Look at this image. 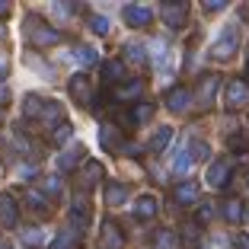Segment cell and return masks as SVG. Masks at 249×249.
Returning a JSON list of instances; mask_svg holds the SVG:
<instances>
[{"label": "cell", "instance_id": "7", "mask_svg": "<svg viewBox=\"0 0 249 249\" xmlns=\"http://www.w3.org/2000/svg\"><path fill=\"white\" fill-rule=\"evenodd\" d=\"M192 99H195V93H192L189 87H173L166 93V106H169V112H176V115H182V112L192 109Z\"/></svg>", "mask_w": 249, "mask_h": 249}, {"label": "cell", "instance_id": "29", "mask_svg": "<svg viewBox=\"0 0 249 249\" xmlns=\"http://www.w3.org/2000/svg\"><path fill=\"white\" fill-rule=\"evenodd\" d=\"M150 115H154V106H150V103H138V106L131 109V115H128V118H131V124H144Z\"/></svg>", "mask_w": 249, "mask_h": 249}, {"label": "cell", "instance_id": "13", "mask_svg": "<svg viewBox=\"0 0 249 249\" xmlns=\"http://www.w3.org/2000/svg\"><path fill=\"white\" fill-rule=\"evenodd\" d=\"M99 144L109 150V154H122V150H128L124 147V141H122V134H118V128L115 124H106L103 131H99Z\"/></svg>", "mask_w": 249, "mask_h": 249}, {"label": "cell", "instance_id": "31", "mask_svg": "<svg viewBox=\"0 0 249 249\" xmlns=\"http://www.w3.org/2000/svg\"><path fill=\"white\" fill-rule=\"evenodd\" d=\"M189 154L195 157V160H211V144H205V141H192Z\"/></svg>", "mask_w": 249, "mask_h": 249}, {"label": "cell", "instance_id": "44", "mask_svg": "<svg viewBox=\"0 0 249 249\" xmlns=\"http://www.w3.org/2000/svg\"><path fill=\"white\" fill-rule=\"evenodd\" d=\"M0 36H3V26H0Z\"/></svg>", "mask_w": 249, "mask_h": 249}, {"label": "cell", "instance_id": "23", "mask_svg": "<svg viewBox=\"0 0 249 249\" xmlns=\"http://www.w3.org/2000/svg\"><path fill=\"white\" fill-rule=\"evenodd\" d=\"M99 179H103V163H99V160H89L87 166H83V179H80V182L89 189V185H96Z\"/></svg>", "mask_w": 249, "mask_h": 249}, {"label": "cell", "instance_id": "11", "mask_svg": "<svg viewBox=\"0 0 249 249\" xmlns=\"http://www.w3.org/2000/svg\"><path fill=\"white\" fill-rule=\"evenodd\" d=\"M157 211H160V205H157V198L150 195V192H144V195L134 198V217H138V220L157 217Z\"/></svg>", "mask_w": 249, "mask_h": 249}, {"label": "cell", "instance_id": "3", "mask_svg": "<svg viewBox=\"0 0 249 249\" xmlns=\"http://www.w3.org/2000/svg\"><path fill=\"white\" fill-rule=\"evenodd\" d=\"M230 179H233V169H230L227 160H211L208 163V173H205V182L211 189H227Z\"/></svg>", "mask_w": 249, "mask_h": 249}, {"label": "cell", "instance_id": "4", "mask_svg": "<svg viewBox=\"0 0 249 249\" xmlns=\"http://www.w3.org/2000/svg\"><path fill=\"white\" fill-rule=\"evenodd\" d=\"M217 89H220V73H205L192 93H195V103L198 106H211L214 96H217Z\"/></svg>", "mask_w": 249, "mask_h": 249}, {"label": "cell", "instance_id": "6", "mask_svg": "<svg viewBox=\"0 0 249 249\" xmlns=\"http://www.w3.org/2000/svg\"><path fill=\"white\" fill-rule=\"evenodd\" d=\"M160 19L166 22L169 29H182L189 19V3H163L160 7Z\"/></svg>", "mask_w": 249, "mask_h": 249}, {"label": "cell", "instance_id": "2", "mask_svg": "<svg viewBox=\"0 0 249 249\" xmlns=\"http://www.w3.org/2000/svg\"><path fill=\"white\" fill-rule=\"evenodd\" d=\"M249 103V83L243 77H233V80L224 87V106L227 109H240V106Z\"/></svg>", "mask_w": 249, "mask_h": 249}, {"label": "cell", "instance_id": "39", "mask_svg": "<svg viewBox=\"0 0 249 249\" xmlns=\"http://www.w3.org/2000/svg\"><path fill=\"white\" fill-rule=\"evenodd\" d=\"M236 249H249V233H236Z\"/></svg>", "mask_w": 249, "mask_h": 249}, {"label": "cell", "instance_id": "14", "mask_svg": "<svg viewBox=\"0 0 249 249\" xmlns=\"http://www.w3.org/2000/svg\"><path fill=\"white\" fill-rule=\"evenodd\" d=\"M128 195H131V192H128L124 182H109L106 185V205L109 208H124L128 205Z\"/></svg>", "mask_w": 249, "mask_h": 249}, {"label": "cell", "instance_id": "12", "mask_svg": "<svg viewBox=\"0 0 249 249\" xmlns=\"http://www.w3.org/2000/svg\"><path fill=\"white\" fill-rule=\"evenodd\" d=\"M99 249H124V233L118 224H106L99 233Z\"/></svg>", "mask_w": 249, "mask_h": 249}, {"label": "cell", "instance_id": "38", "mask_svg": "<svg viewBox=\"0 0 249 249\" xmlns=\"http://www.w3.org/2000/svg\"><path fill=\"white\" fill-rule=\"evenodd\" d=\"M224 10H227V3H224V0H214V3L208 0V3H205V13H224Z\"/></svg>", "mask_w": 249, "mask_h": 249}, {"label": "cell", "instance_id": "28", "mask_svg": "<svg viewBox=\"0 0 249 249\" xmlns=\"http://www.w3.org/2000/svg\"><path fill=\"white\" fill-rule=\"evenodd\" d=\"M71 134H73L71 122H58V124H52V128H48V138H52L54 144H61V141H67Z\"/></svg>", "mask_w": 249, "mask_h": 249}, {"label": "cell", "instance_id": "33", "mask_svg": "<svg viewBox=\"0 0 249 249\" xmlns=\"http://www.w3.org/2000/svg\"><path fill=\"white\" fill-rule=\"evenodd\" d=\"M71 217H73V224H89V211H87V205H80V201H77V205L71 208Z\"/></svg>", "mask_w": 249, "mask_h": 249}, {"label": "cell", "instance_id": "30", "mask_svg": "<svg viewBox=\"0 0 249 249\" xmlns=\"http://www.w3.org/2000/svg\"><path fill=\"white\" fill-rule=\"evenodd\" d=\"M73 243H77V230H73V227H67L64 233H58V236H54L52 249H71Z\"/></svg>", "mask_w": 249, "mask_h": 249}, {"label": "cell", "instance_id": "43", "mask_svg": "<svg viewBox=\"0 0 249 249\" xmlns=\"http://www.w3.org/2000/svg\"><path fill=\"white\" fill-rule=\"evenodd\" d=\"M0 118H3V106H0Z\"/></svg>", "mask_w": 249, "mask_h": 249}, {"label": "cell", "instance_id": "35", "mask_svg": "<svg viewBox=\"0 0 249 249\" xmlns=\"http://www.w3.org/2000/svg\"><path fill=\"white\" fill-rule=\"evenodd\" d=\"M214 214H217V211H214V205H201V208H198V224H211Z\"/></svg>", "mask_w": 249, "mask_h": 249}, {"label": "cell", "instance_id": "25", "mask_svg": "<svg viewBox=\"0 0 249 249\" xmlns=\"http://www.w3.org/2000/svg\"><path fill=\"white\" fill-rule=\"evenodd\" d=\"M89 29L96 32V36H109L112 32V19L103 13H89Z\"/></svg>", "mask_w": 249, "mask_h": 249}, {"label": "cell", "instance_id": "26", "mask_svg": "<svg viewBox=\"0 0 249 249\" xmlns=\"http://www.w3.org/2000/svg\"><path fill=\"white\" fill-rule=\"evenodd\" d=\"M128 61H134V64H144V61H147V48H144V45H124V64H128Z\"/></svg>", "mask_w": 249, "mask_h": 249}, {"label": "cell", "instance_id": "34", "mask_svg": "<svg viewBox=\"0 0 249 249\" xmlns=\"http://www.w3.org/2000/svg\"><path fill=\"white\" fill-rule=\"evenodd\" d=\"M22 240H26V246H42V243H45V233H42V230H26V233H22Z\"/></svg>", "mask_w": 249, "mask_h": 249}, {"label": "cell", "instance_id": "10", "mask_svg": "<svg viewBox=\"0 0 249 249\" xmlns=\"http://www.w3.org/2000/svg\"><path fill=\"white\" fill-rule=\"evenodd\" d=\"M236 38H240V29H236V26H227V32L214 42V54H217L220 61H227L230 54L236 52Z\"/></svg>", "mask_w": 249, "mask_h": 249}, {"label": "cell", "instance_id": "5", "mask_svg": "<svg viewBox=\"0 0 249 249\" xmlns=\"http://www.w3.org/2000/svg\"><path fill=\"white\" fill-rule=\"evenodd\" d=\"M124 22L131 26V29H144V26H150L154 22V10L144 7V3H128V7L122 10Z\"/></svg>", "mask_w": 249, "mask_h": 249}, {"label": "cell", "instance_id": "37", "mask_svg": "<svg viewBox=\"0 0 249 249\" xmlns=\"http://www.w3.org/2000/svg\"><path fill=\"white\" fill-rule=\"evenodd\" d=\"M173 243H176V240H173L169 230H160V233H157V246H160V249H173Z\"/></svg>", "mask_w": 249, "mask_h": 249}, {"label": "cell", "instance_id": "8", "mask_svg": "<svg viewBox=\"0 0 249 249\" xmlns=\"http://www.w3.org/2000/svg\"><path fill=\"white\" fill-rule=\"evenodd\" d=\"M67 89H71V96H73L77 106H89V99H93V87H89L87 73H73L71 83H67Z\"/></svg>", "mask_w": 249, "mask_h": 249}, {"label": "cell", "instance_id": "22", "mask_svg": "<svg viewBox=\"0 0 249 249\" xmlns=\"http://www.w3.org/2000/svg\"><path fill=\"white\" fill-rule=\"evenodd\" d=\"M179 240H182V246H189V249H195L198 243H201V224H185L182 227V236H179Z\"/></svg>", "mask_w": 249, "mask_h": 249}, {"label": "cell", "instance_id": "20", "mask_svg": "<svg viewBox=\"0 0 249 249\" xmlns=\"http://www.w3.org/2000/svg\"><path fill=\"white\" fill-rule=\"evenodd\" d=\"M45 103H48V99H42V96L29 93L26 99H22V112H26V118H38V115H45Z\"/></svg>", "mask_w": 249, "mask_h": 249}, {"label": "cell", "instance_id": "42", "mask_svg": "<svg viewBox=\"0 0 249 249\" xmlns=\"http://www.w3.org/2000/svg\"><path fill=\"white\" fill-rule=\"evenodd\" d=\"M0 249H10V243H7V240H0Z\"/></svg>", "mask_w": 249, "mask_h": 249}, {"label": "cell", "instance_id": "16", "mask_svg": "<svg viewBox=\"0 0 249 249\" xmlns=\"http://www.w3.org/2000/svg\"><path fill=\"white\" fill-rule=\"evenodd\" d=\"M83 154H87V147H83V144H73V147H67L64 154L58 157V169H61V173H67V169H73L77 163L83 160Z\"/></svg>", "mask_w": 249, "mask_h": 249}, {"label": "cell", "instance_id": "1", "mask_svg": "<svg viewBox=\"0 0 249 249\" xmlns=\"http://www.w3.org/2000/svg\"><path fill=\"white\" fill-rule=\"evenodd\" d=\"M26 38H29L36 48H48V45L61 42V32L52 29L48 22H42L38 16H26Z\"/></svg>", "mask_w": 249, "mask_h": 249}, {"label": "cell", "instance_id": "21", "mask_svg": "<svg viewBox=\"0 0 249 249\" xmlns=\"http://www.w3.org/2000/svg\"><path fill=\"white\" fill-rule=\"evenodd\" d=\"M173 198H176L179 205H195V201H198V185H195V182H182V185H176Z\"/></svg>", "mask_w": 249, "mask_h": 249}, {"label": "cell", "instance_id": "24", "mask_svg": "<svg viewBox=\"0 0 249 249\" xmlns=\"http://www.w3.org/2000/svg\"><path fill=\"white\" fill-rule=\"evenodd\" d=\"M73 58L80 61L83 67H89V64H96V61H99V52H96L93 45H77V48H73Z\"/></svg>", "mask_w": 249, "mask_h": 249}, {"label": "cell", "instance_id": "18", "mask_svg": "<svg viewBox=\"0 0 249 249\" xmlns=\"http://www.w3.org/2000/svg\"><path fill=\"white\" fill-rule=\"evenodd\" d=\"M224 220H227V224H243V220H246V208H243L240 198L224 201Z\"/></svg>", "mask_w": 249, "mask_h": 249}, {"label": "cell", "instance_id": "40", "mask_svg": "<svg viewBox=\"0 0 249 249\" xmlns=\"http://www.w3.org/2000/svg\"><path fill=\"white\" fill-rule=\"evenodd\" d=\"M13 13V3L10 0H0V16H10Z\"/></svg>", "mask_w": 249, "mask_h": 249}, {"label": "cell", "instance_id": "27", "mask_svg": "<svg viewBox=\"0 0 249 249\" xmlns=\"http://www.w3.org/2000/svg\"><path fill=\"white\" fill-rule=\"evenodd\" d=\"M192 163H195V157H192V154H189V147H185L182 154L173 160V173H176V176H185V173L192 169Z\"/></svg>", "mask_w": 249, "mask_h": 249}, {"label": "cell", "instance_id": "19", "mask_svg": "<svg viewBox=\"0 0 249 249\" xmlns=\"http://www.w3.org/2000/svg\"><path fill=\"white\" fill-rule=\"evenodd\" d=\"M144 93V83L141 80H128L122 87H115V103H128V99H138Z\"/></svg>", "mask_w": 249, "mask_h": 249}, {"label": "cell", "instance_id": "32", "mask_svg": "<svg viewBox=\"0 0 249 249\" xmlns=\"http://www.w3.org/2000/svg\"><path fill=\"white\" fill-rule=\"evenodd\" d=\"M38 185H42V192H45V195H61V189H64V182H61L58 176H45Z\"/></svg>", "mask_w": 249, "mask_h": 249}, {"label": "cell", "instance_id": "17", "mask_svg": "<svg viewBox=\"0 0 249 249\" xmlns=\"http://www.w3.org/2000/svg\"><path fill=\"white\" fill-rule=\"evenodd\" d=\"M16 220H19L16 201L10 195H0V224H3V227H16Z\"/></svg>", "mask_w": 249, "mask_h": 249}, {"label": "cell", "instance_id": "15", "mask_svg": "<svg viewBox=\"0 0 249 249\" xmlns=\"http://www.w3.org/2000/svg\"><path fill=\"white\" fill-rule=\"evenodd\" d=\"M173 134H176V131H173V124H160V128L154 131V138H150V144H147V147H150V154H163V150L169 147V141H173Z\"/></svg>", "mask_w": 249, "mask_h": 249}, {"label": "cell", "instance_id": "9", "mask_svg": "<svg viewBox=\"0 0 249 249\" xmlns=\"http://www.w3.org/2000/svg\"><path fill=\"white\" fill-rule=\"evenodd\" d=\"M103 77L106 83H115V87H122V83H128V64H124V58H109L103 64Z\"/></svg>", "mask_w": 249, "mask_h": 249}, {"label": "cell", "instance_id": "41", "mask_svg": "<svg viewBox=\"0 0 249 249\" xmlns=\"http://www.w3.org/2000/svg\"><path fill=\"white\" fill-rule=\"evenodd\" d=\"M7 71H10V64H7V58H3V54H0V80H3V77H7Z\"/></svg>", "mask_w": 249, "mask_h": 249}, {"label": "cell", "instance_id": "36", "mask_svg": "<svg viewBox=\"0 0 249 249\" xmlns=\"http://www.w3.org/2000/svg\"><path fill=\"white\" fill-rule=\"evenodd\" d=\"M29 208H36V211H48V201H45L38 192H29Z\"/></svg>", "mask_w": 249, "mask_h": 249}, {"label": "cell", "instance_id": "45", "mask_svg": "<svg viewBox=\"0 0 249 249\" xmlns=\"http://www.w3.org/2000/svg\"><path fill=\"white\" fill-rule=\"evenodd\" d=\"M246 73H249V67H246Z\"/></svg>", "mask_w": 249, "mask_h": 249}]
</instances>
